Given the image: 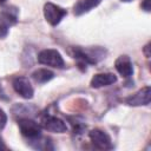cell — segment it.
<instances>
[{"mask_svg": "<svg viewBox=\"0 0 151 151\" xmlns=\"http://www.w3.org/2000/svg\"><path fill=\"white\" fill-rule=\"evenodd\" d=\"M38 61L42 65L55 67V68H64V66H65L61 54L57 50H52V48L42 50L38 54Z\"/></svg>", "mask_w": 151, "mask_h": 151, "instance_id": "6da1fadb", "label": "cell"}, {"mask_svg": "<svg viewBox=\"0 0 151 151\" xmlns=\"http://www.w3.org/2000/svg\"><path fill=\"white\" fill-rule=\"evenodd\" d=\"M66 14H67V11L66 9H64L60 6L54 5L52 2H47L44 6V15H45V19L52 26H57Z\"/></svg>", "mask_w": 151, "mask_h": 151, "instance_id": "7a4b0ae2", "label": "cell"}, {"mask_svg": "<svg viewBox=\"0 0 151 151\" xmlns=\"http://www.w3.org/2000/svg\"><path fill=\"white\" fill-rule=\"evenodd\" d=\"M18 125H19V129H20V132L24 137L28 138L29 140L31 139H35L38 137L41 136V127L40 125L29 119V118H21L19 122H18Z\"/></svg>", "mask_w": 151, "mask_h": 151, "instance_id": "3957f363", "label": "cell"}, {"mask_svg": "<svg viewBox=\"0 0 151 151\" xmlns=\"http://www.w3.org/2000/svg\"><path fill=\"white\" fill-rule=\"evenodd\" d=\"M90 139H91L92 144L99 150H111L113 147L110 136L100 129L92 130L90 132Z\"/></svg>", "mask_w": 151, "mask_h": 151, "instance_id": "277c9868", "label": "cell"}, {"mask_svg": "<svg viewBox=\"0 0 151 151\" xmlns=\"http://www.w3.org/2000/svg\"><path fill=\"white\" fill-rule=\"evenodd\" d=\"M74 58L81 59L84 63L96 64L99 59L104 58V51L101 48H88V50L76 48L74 50Z\"/></svg>", "mask_w": 151, "mask_h": 151, "instance_id": "5b68a950", "label": "cell"}, {"mask_svg": "<svg viewBox=\"0 0 151 151\" xmlns=\"http://www.w3.org/2000/svg\"><path fill=\"white\" fill-rule=\"evenodd\" d=\"M41 125L44 129L51 132H55V133H64L67 131V126L64 120H61L58 117L50 116V114H46L41 118Z\"/></svg>", "mask_w": 151, "mask_h": 151, "instance_id": "8992f818", "label": "cell"}, {"mask_svg": "<svg viewBox=\"0 0 151 151\" xmlns=\"http://www.w3.org/2000/svg\"><path fill=\"white\" fill-rule=\"evenodd\" d=\"M150 99H151V88L150 86H145L134 94L126 98L125 103L130 106H142V105H149Z\"/></svg>", "mask_w": 151, "mask_h": 151, "instance_id": "52a82bcc", "label": "cell"}, {"mask_svg": "<svg viewBox=\"0 0 151 151\" xmlns=\"http://www.w3.org/2000/svg\"><path fill=\"white\" fill-rule=\"evenodd\" d=\"M13 88L14 91L20 94L25 99H31L34 94V90L26 77H17L13 80Z\"/></svg>", "mask_w": 151, "mask_h": 151, "instance_id": "ba28073f", "label": "cell"}, {"mask_svg": "<svg viewBox=\"0 0 151 151\" xmlns=\"http://www.w3.org/2000/svg\"><path fill=\"white\" fill-rule=\"evenodd\" d=\"M17 22V11L5 8L0 13V38H5L8 34V28L11 25Z\"/></svg>", "mask_w": 151, "mask_h": 151, "instance_id": "9c48e42d", "label": "cell"}, {"mask_svg": "<svg viewBox=\"0 0 151 151\" xmlns=\"http://www.w3.org/2000/svg\"><path fill=\"white\" fill-rule=\"evenodd\" d=\"M116 70L118 73L124 78H130L133 74V66L131 63V59L127 55H120L117 58L114 63Z\"/></svg>", "mask_w": 151, "mask_h": 151, "instance_id": "30bf717a", "label": "cell"}, {"mask_svg": "<svg viewBox=\"0 0 151 151\" xmlns=\"http://www.w3.org/2000/svg\"><path fill=\"white\" fill-rule=\"evenodd\" d=\"M117 81V77L113 73H98L96 76H93V78L91 79V87L94 88H99L103 86H109L112 85Z\"/></svg>", "mask_w": 151, "mask_h": 151, "instance_id": "8fae6325", "label": "cell"}, {"mask_svg": "<svg viewBox=\"0 0 151 151\" xmlns=\"http://www.w3.org/2000/svg\"><path fill=\"white\" fill-rule=\"evenodd\" d=\"M101 0H80L78 1L74 7H73V12L76 15H81L87 13L88 11H91L92 8L97 7L100 4Z\"/></svg>", "mask_w": 151, "mask_h": 151, "instance_id": "7c38bea8", "label": "cell"}, {"mask_svg": "<svg viewBox=\"0 0 151 151\" xmlns=\"http://www.w3.org/2000/svg\"><path fill=\"white\" fill-rule=\"evenodd\" d=\"M32 78L37 81V83H40V84H44V83H47L50 81L51 79L54 78V73L47 68H39L37 71H34L32 73Z\"/></svg>", "mask_w": 151, "mask_h": 151, "instance_id": "4fadbf2b", "label": "cell"}, {"mask_svg": "<svg viewBox=\"0 0 151 151\" xmlns=\"http://www.w3.org/2000/svg\"><path fill=\"white\" fill-rule=\"evenodd\" d=\"M6 123H7V116H6L5 111H4V110L0 107V130L5 127Z\"/></svg>", "mask_w": 151, "mask_h": 151, "instance_id": "5bb4252c", "label": "cell"}, {"mask_svg": "<svg viewBox=\"0 0 151 151\" xmlns=\"http://www.w3.org/2000/svg\"><path fill=\"white\" fill-rule=\"evenodd\" d=\"M143 9H145L146 12H150V0H144L142 4Z\"/></svg>", "mask_w": 151, "mask_h": 151, "instance_id": "9a60e30c", "label": "cell"}, {"mask_svg": "<svg viewBox=\"0 0 151 151\" xmlns=\"http://www.w3.org/2000/svg\"><path fill=\"white\" fill-rule=\"evenodd\" d=\"M6 149H7V146H6V144H5L4 139H2V137L0 136V150H6Z\"/></svg>", "mask_w": 151, "mask_h": 151, "instance_id": "2e32d148", "label": "cell"}, {"mask_svg": "<svg viewBox=\"0 0 151 151\" xmlns=\"http://www.w3.org/2000/svg\"><path fill=\"white\" fill-rule=\"evenodd\" d=\"M120 1H124V2H130V1H132V0H120Z\"/></svg>", "mask_w": 151, "mask_h": 151, "instance_id": "e0dca14e", "label": "cell"}, {"mask_svg": "<svg viewBox=\"0 0 151 151\" xmlns=\"http://www.w3.org/2000/svg\"><path fill=\"white\" fill-rule=\"evenodd\" d=\"M6 2V0H0V4H5Z\"/></svg>", "mask_w": 151, "mask_h": 151, "instance_id": "ac0fdd59", "label": "cell"}, {"mask_svg": "<svg viewBox=\"0 0 151 151\" xmlns=\"http://www.w3.org/2000/svg\"><path fill=\"white\" fill-rule=\"evenodd\" d=\"M0 88H1V86H0Z\"/></svg>", "mask_w": 151, "mask_h": 151, "instance_id": "d6986e66", "label": "cell"}]
</instances>
